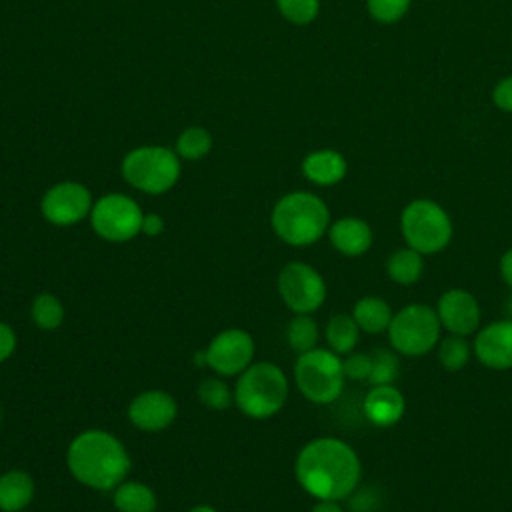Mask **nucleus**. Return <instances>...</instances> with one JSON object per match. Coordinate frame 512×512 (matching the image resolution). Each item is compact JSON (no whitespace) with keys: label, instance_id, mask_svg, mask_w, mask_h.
Returning a JSON list of instances; mask_svg holds the SVG:
<instances>
[{"label":"nucleus","instance_id":"f257e3e1","mask_svg":"<svg viewBox=\"0 0 512 512\" xmlns=\"http://www.w3.org/2000/svg\"><path fill=\"white\" fill-rule=\"evenodd\" d=\"M300 488L316 500L350 498L362 478V462L356 450L334 436L306 442L294 462Z\"/></svg>","mask_w":512,"mask_h":512},{"label":"nucleus","instance_id":"f03ea898","mask_svg":"<svg viewBox=\"0 0 512 512\" xmlns=\"http://www.w3.org/2000/svg\"><path fill=\"white\" fill-rule=\"evenodd\" d=\"M66 466L80 484L106 492L126 480L132 460L126 446L114 434L90 428L68 444Z\"/></svg>","mask_w":512,"mask_h":512},{"label":"nucleus","instance_id":"7ed1b4c3","mask_svg":"<svg viewBox=\"0 0 512 512\" xmlns=\"http://www.w3.org/2000/svg\"><path fill=\"white\" fill-rule=\"evenodd\" d=\"M270 224L282 242L290 246H310L328 232L330 210L320 196L296 190L284 194L274 204Z\"/></svg>","mask_w":512,"mask_h":512},{"label":"nucleus","instance_id":"20e7f679","mask_svg":"<svg viewBox=\"0 0 512 512\" xmlns=\"http://www.w3.org/2000/svg\"><path fill=\"white\" fill-rule=\"evenodd\" d=\"M288 390V378L280 366L268 360L252 362L236 378L234 404L248 418H270L284 408Z\"/></svg>","mask_w":512,"mask_h":512},{"label":"nucleus","instance_id":"39448f33","mask_svg":"<svg viewBox=\"0 0 512 512\" xmlns=\"http://www.w3.org/2000/svg\"><path fill=\"white\" fill-rule=\"evenodd\" d=\"M400 230L406 246L422 256L442 252L452 240V220L448 212L430 198L408 202L400 214Z\"/></svg>","mask_w":512,"mask_h":512},{"label":"nucleus","instance_id":"423d86ee","mask_svg":"<svg viewBox=\"0 0 512 512\" xmlns=\"http://www.w3.org/2000/svg\"><path fill=\"white\" fill-rule=\"evenodd\" d=\"M124 180L144 194H164L180 178V156L166 146H138L122 160Z\"/></svg>","mask_w":512,"mask_h":512},{"label":"nucleus","instance_id":"0eeeda50","mask_svg":"<svg viewBox=\"0 0 512 512\" xmlns=\"http://www.w3.org/2000/svg\"><path fill=\"white\" fill-rule=\"evenodd\" d=\"M294 382L300 394L314 404H330L344 390L342 358L330 348H314L298 354L294 364Z\"/></svg>","mask_w":512,"mask_h":512},{"label":"nucleus","instance_id":"6e6552de","mask_svg":"<svg viewBox=\"0 0 512 512\" xmlns=\"http://www.w3.org/2000/svg\"><path fill=\"white\" fill-rule=\"evenodd\" d=\"M442 324L436 308L428 304H408L394 312L386 330L392 350L402 356H424L440 342Z\"/></svg>","mask_w":512,"mask_h":512},{"label":"nucleus","instance_id":"1a4fd4ad","mask_svg":"<svg viewBox=\"0 0 512 512\" xmlns=\"http://www.w3.org/2000/svg\"><path fill=\"white\" fill-rule=\"evenodd\" d=\"M144 212L126 194L110 192L98 198L90 210L94 232L108 242H128L140 234Z\"/></svg>","mask_w":512,"mask_h":512},{"label":"nucleus","instance_id":"9d476101","mask_svg":"<svg viewBox=\"0 0 512 512\" xmlns=\"http://www.w3.org/2000/svg\"><path fill=\"white\" fill-rule=\"evenodd\" d=\"M276 286L282 302L294 314H312L326 300V282L322 274L300 260L284 264Z\"/></svg>","mask_w":512,"mask_h":512},{"label":"nucleus","instance_id":"9b49d317","mask_svg":"<svg viewBox=\"0 0 512 512\" xmlns=\"http://www.w3.org/2000/svg\"><path fill=\"white\" fill-rule=\"evenodd\" d=\"M204 356L214 374L238 376L254 360V340L242 328H226L208 342Z\"/></svg>","mask_w":512,"mask_h":512},{"label":"nucleus","instance_id":"f8f14e48","mask_svg":"<svg viewBox=\"0 0 512 512\" xmlns=\"http://www.w3.org/2000/svg\"><path fill=\"white\" fill-rule=\"evenodd\" d=\"M94 206L90 190L74 180H64L50 186L42 200L40 210L42 216L54 226H72L90 216Z\"/></svg>","mask_w":512,"mask_h":512},{"label":"nucleus","instance_id":"ddd939ff","mask_svg":"<svg viewBox=\"0 0 512 512\" xmlns=\"http://www.w3.org/2000/svg\"><path fill=\"white\" fill-rule=\"evenodd\" d=\"M436 314L444 330L458 336H470L480 328V304L476 296L464 288L446 290L436 304Z\"/></svg>","mask_w":512,"mask_h":512},{"label":"nucleus","instance_id":"4468645a","mask_svg":"<svg viewBox=\"0 0 512 512\" xmlns=\"http://www.w3.org/2000/svg\"><path fill=\"white\" fill-rule=\"evenodd\" d=\"M178 414V404L172 394L164 390H144L128 404V420L134 428L144 432L166 430Z\"/></svg>","mask_w":512,"mask_h":512},{"label":"nucleus","instance_id":"2eb2a0df","mask_svg":"<svg viewBox=\"0 0 512 512\" xmlns=\"http://www.w3.org/2000/svg\"><path fill=\"white\" fill-rule=\"evenodd\" d=\"M472 352L486 368H512V320L502 318L480 328L476 332Z\"/></svg>","mask_w":512,"mask_h":512},{"label":"nucleus","instance_id":"dca6fc26","mask_svg":"<svg viewBox=\"0 0 512 512\" xmlns=\"http://www.w3.org/2000/svg\"><path fill=\"white\" fill-rule=\"evenodd\" d=\"M326 234L336 252L352 258L366 254L374 238L370 224L358 216H344L330 222Z\"/></svg>","mask_w":512,"mask_h":512},{"label":"nucleus","instance_id":"f3484780","mask_svg":"<svg viewBox=\"0 0 512 512\" xmlns=\"http://www.w3.org/2000/svg\"><path fill=\"white\" fill-rule=\"evenodd\" d=\"M364 414L374 426H394L400 422L406 410L404 396L394 384H376L370 388V392L364 398Z\"/></svg>","mask_w":512,"mask_h":512},{"label":"nucleus","instance_id":"a211bd4d","mask_svg":"<svg viewBox=\"0 0 512 512\" xmlns=\"http://www.w3.org/2000/svg\"><path fill=\"white\" fill-rule=\"evenodd\" d=\"M348 172L346 158L332 148H320L304 156L302 174L316 186H334L344 180Z\"/></svg>","mask_w":512,"mask_h":512},{"label":"nucleus","instance_id":"6ab92c4d","mask_svg":"<svg viewBox=\"0 0 512 512\" xmlns=\"http://www.w3.org/2000/svg\"><path fill=\"white\" fill-rule=\"evenodd\" d=\"M34 478L26 470H6L0 474V510L20 512L34 498Z\"/></svg>","mask_w":512,"mask_h":512},{"label":"nucleus","instance_id":"aec40b11","mask_svg":"<svg viewBox=\"0 0 512 512\" xmlns=\"http://www.w3.org/2000/svg\"><path fill=\"white\" fill-rule=\"evenodd\" d=\"M392 308L390 304L380 296H362L356 300L352 308V318L356 320L360 332L366 334H380L386 332L392 322Z\"/></svg>","mask_w":512,"mask_h":512},{"label":"nucleus","instance_id":"412c9836","mask_svg":"<svg viewBox=\"0 0 512 512\" xmlns=\"http://www.w3.org/2000/svg\"><path fill=\"white\" fill-rule=\"evenodd\" d=\"M112 502L118 512H156L154 490L138 480H124L112 490Z\"/></svg>","mask_w":512,"mask_h":512},{"label":"nucleus","instance_id":"4be33fe9","mask_svg":"<svg viewBox=\"0 0 512 512\" xmlns=\"http://www.w3.org/2000/svg\"><path fill=\"white\" fill-rule=\"evenodd\" d=\"M386 272L392 282L400 286H412L422 278L424 272V256L414 248H398L390 254L386 262Z\"/></svg>","mask_w":512,"mask_h":512},{"label":"nucleus","instance_id":"5701e85b","mask_svg":"<svg viewBox=\"0 0 512 512\" xmlns=\"http://www.w3.org/2000/svg\"><path fill=\"white\" fill-rule=\"evenodd\" d=\"M324 336L328 342V348L332 352L340 354H350L354 352L356 344H358V336H360V328L356 324V320L352 318V314H334L326 328H324Z\"/></svg>","mask_w":512,"mask_h":512},{"label":"nucleus","instance_id":"b1692460","mask_svg":"<svg viewBox=\"0 0 512 512\" xmlns=\"http://www.w3.org/2000/svg\"><path fill=\"white\" fill-rule=\"evenodd\" d=\"M318 338H320V332H318V324L312 318V314H294L286 326L288 346L296 354L314 350L318 346Z\"/></svg>","mask_w":512,"mask_h":512},{"label":"nucleus","instance_id":"393cba45","mask_svg":"<svg viewBox=\"0 0 512 512\" xmlns=\"http://www.w3.org/2000/svg\"><path fill=\"white\" fill-rule=\"evenodd\" d=\"M30 318L40 330H56L64 320V306L52 292H40L32 300Z\"/></svg>","mask_w":512,"mask_h":512},{"label":"nucleus","instance_id":"a878e982","mask_svg":"<svg viewBox=\"0 0 512 512\" xmlns=\"http://www.w3.org/2000/svg\"><path fill=\"white\" fill-rule=\"evenodd\" d=\"M212 150V134L202 126H190L176 138V154L184 160H200Z\"/></svg>","mask_w":512,"mask_h":512},{"label":"nucleus","instance_id":"bb28decb","mask_svg":"<svg viewBox=\"0 0 512 512\" xmlns=\"http://www.w3.org/2000/svg\"><path fill=\"white\" fill-rule=\"evenodd\" d=\"M470 354H472V348L466 342V336L448 334L438 342V360L444 370L456 372L464 368L470 360Z\"/></svg>","mask_w":512,"mask_h":512},{"label":"nucleus","instance_id":"cd10ccee","mask_svg":"<svg viewBox=\"0 0 512 512\" xmlns=\"http://www.w3.org/2000/svg\"><path fill=\"white\" fill-rule=\"evenodd\" d=\"M398 374H400V360H398L396 350L376 348L374 352H370L368 382L372 386H376V384H394Z\"/></svg>","mask_w":512,"mask_h":512},{"label":"nucleus","instance_id":"c85d7f7f","mask_svg":"<svg viewBox=\"0 0 512 512\" xmlns=\"http://www.w3.org/2000/svg\"><path fill=\"white\" fill-rule=\"evenodd\" d=\"M198 400L208 410H226L234 402V390L220 378V376H208L204 378L196 388Z\"/></svg>","mask_w":512,"mask_h":512},{"label":"nucleus","instance_id":"c756f323","mask_svg":"<svg viewBox=\"0 0 512 512\" xmlns=\"http://www.w3.org/2000/svg\"><path fill=\"white\" fill-rule=\"evenodd\" d=\"M276 6L284 20L296 26L314 22L320 12V0H276Z\"/></svg>","mask_w":512,"mask_h":512},{"label":"nucleus","instance_id":"7c9ffc66","mask_svg":"<svg viewBox=\"0 0 512 512\" xmlns=\"http://www.w3.org/2000/svg\"><path fill=\"white\" fill-rule=\"evenodd\" d=\"M412 0H366L370 18L378 24H396L410 10Z\"/></svg>","mask_w":512,"mask_h":512},{"label":"nucleus","instance_id":"2f4dec72","mask_svg":"<svg viewBox=\"0 0 512 512\" xmlns=\"http://www.w3.org/2000/svg\"><path fill=\"white\" fill-rule=\"evenodd\" d=\"M342 368H344V376L348 380H356V382L358 380H368V376H370V354L350 352L342 360Z\"/></svg>","mask_w":512,"mask_h":512},{"label":"nucleus","instance_id":"473e14b6","mask_svg":"<svg viewBox=\"0 0 512 512\" xmlns=\"http://www.w3.org/2000/svg\"><path fill=\"white\" fill-rule=\"evenodd\" d=\"M492 102L498 110L512 114V74L500 78L492 88Z\"/></svg>","mask_w":512,"mask_h":512},{"label":"nucleus","instance_id":"72a5a7b5","mask_svg":"<svg viewBox=\"0 0 512 512\" xmlns=\"http://www.w3.org/2000/svg\"><path fill=\"white\" fill-rule=\"evenodd\" d=\"M16 344H18V338H16L14 328L6 322H0V364L6 362L14 354Z\"/></svg>","mask_w":512,"mask_h":512},{"label":"nucleus","instance_id":"f704fd0d","mask_svg":"<svg viewBox=\"0 0 512 512\" xmlns=\"http://www.w3.org/2000/svg\"><path fill=\"white\" fill-rule=\"evenodd\" d=\"M164 232V218L160 214H144L142 218V228H140V234H146V236H160Z\"/></svg>","mask_w":512,"mask_h":512},{"label":"nucleus","instance_id":"c9c22d12","mask_svg":"<svg viewBox=\"0 0 512 512\" xmlns=\"http://www.w3.org/2000/svg\"><path fill=\"white\" fill-rule=\"evenodd\" d=\"M500 274H502V280L506 282V286L512 290V248L506 250L500 258Z\"/></svg>","mask_w":512,"mask_h":512},{"label":"nucleus","instance_id":"e433bc0d","mask_svg":"<svg viewBox=\"0 0 512 512\" xmlns=\"http://www.w3.org/2000/svg\"><path fill=\"white\" fill-rule=\"evenodd\" d=\"M310 512H344L338 500H318Z\"/></svg>","mask_w":512,"mask_h":512},{"label":"nucleus","instance_id":"4c0bfd02","mask_svg":"<svg viewBox=\"0 0 512 512\" xmlns=\"http://www.w3.org/2000/svg\"><path fill=\"white\" fill-rule=\"evenodd\" d=\"M188 512H218V510L212 508V506H208V504H196V506H192Z\"/></svg>","mask_w":512,"mask_h":512},{"label":"nucleus","instance_id":"58836bf2","mask_svg":"<svg viewBox=\"0 0 512 512\" xmlns=\"http://www.w3.org/2000/svg\"><path fill=\"white\" fill-rule=\"evenodd\" d=\"M504 310H506V318L512 320V294L508 296V300H506V304H504Z\"/></svg>","mask_w":512,"mask_h":512},{"label":"nucleus","instance_id":"ea45409f","mask_svg":"<svg viewBox=\"0 0 512 512\" xmlns=\"http://www.w3.org/2000/svg\"><path fill=\"white\" fill-rule=\"evenodd\" d=\"M2 418H4V412H2V406H0V422H2Z\"/></svg>","mask_w":512,"mask_h":512}]
</instances>
